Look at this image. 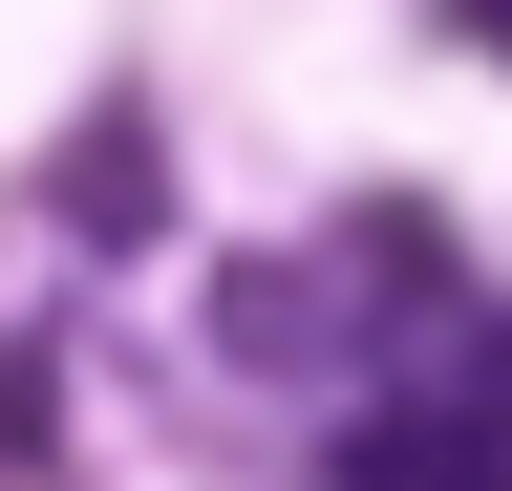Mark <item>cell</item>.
<instances>
[{"mask_svg": "<svg viewBox=\"0 0 512 491\" xmlns=\"http://www.w3.org/2000/svg\"><path fill=\"white\" fill-rule=\"evenodd\" d=\"M342 491H512V427L491 406H384V427H342Z\"/></svg>", "mask_w": 512, "mask_h": 491, "instance_id": "obj_1", "label": "cell"}, {"mask_svg": "<svg viewBox=\"0 0 512 491\" xmlns=\"http://www.w3.org/2000/svg\"><path fill=\"white\" fill-rule=\"evenodd\" d=\"M448 22H470V43H512V0H448Z\"/></svg>", "mask_w": 512, "mask_h": 491, "instance_id": "obj_3", "label": "cell"}, {"mask_svg": "<svg viewBox=\"0 0 512 491\" xmlns=\"http://www.w3.org/2000/svg\"><path fill=\"white\" fill-rule=\"evenodd\" d=\"M0 470H43V385H22V363H0Z\"/></svg>", "mask_w": 512, "mask_h": 491, "instance_id": "obj_2", "label": "cell"}]
</instances>
